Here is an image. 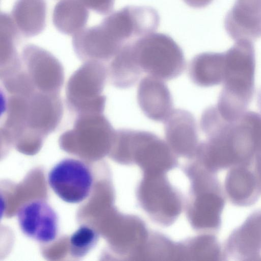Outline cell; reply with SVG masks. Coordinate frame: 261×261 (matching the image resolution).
<instances>
[{
	"label": "cell",
	"mask_w": 261,
	"mask_h": 261,
	"mask_svg": "<svg viewBox=\"0 0 261 261\" xmlns=\"http://www.w3.org/2000/svg\"><path fill=\"white\" fill-rule=\"evenodd\" d=\"M130 45L137 64L148 75L168 81L177 77L185 69L181 48L167 34L153 32Z\"/></svg>",
	"instance_id": "obj_2"
},
{
	"label": "cell",
	"mask_w": 261,
	"mask_h": 261,
	"mask_svg": "<svg viewBox=\"0 0 261 261\" xmlns=\"http://www.w3.org/2000/svg\"><path fill=\"white\" fill-rule=\"evenodd\" d=\"M17 218L19 228L27 237L41 243H49L57 238L58 218L45 201H28L19 208Z\"/></svg>",
	"instance_id": "obj_7"
},
{
	"label": "cell",
	"mask_w": 261,
	"mask_h": 261,
	"mask_svg": "<svg viewBox=\"0 0 261 261\" xmlns=\"http://www.w3.org/2000/svg\"><path fill=\"white\" fill-rule=\"evenodd\" d=\"M179 246L180 257H191L196 260H218L223 257L221 246L212 235L197 237Z\"/></svg>",
	"instance_id": "obj_20"
},
{
	"label": "cell",
	"mask_w": 261,
	"mask_h": 261,
	"mask_svg": "<svg viewBox=\"0 0 261 261\" xmlns=\"http://www.w3.org/2000/svg\"><path fill=\"white\" fill-rule=\"evenodd\" d=\"M131 42L120 49L110 64L109 74L112 83L120 89L134 86L143 73L134 58Z\"/></svg>",
	"instance_id": "obj_19"
},
{
	"label": "cell",
	"mask_w": 261,
	"mask_h": 261,
	"mask_svg": "<svg viewBox=\"0 0 261 261\" xmlns=\"http://www.w3.org/2000/svg\"><path fill=\"white\" fill-rule=\"evenodd\" d=\"M22 57L33 87L43 93H56L63 81L58 61L48 51L34 45L25 46Z\"/></svg>",
	"instance_id": "obj_8"
},
{
	"label": "cell",
	"mask_w": 261,
	"mask_h": 261,
	"mask_svg": "<svg viewBox=\"0 0 261 261\" xmlns=\"http://www.w3.org/2000/svg\"><path fill=\"white\" fill-rule=\"evenodd\" d=\"M224 53V79L216 107L225 120L233 122L245 113L253 97L255 50L252 41L241 40Z\"/></svg>",
	"instance_id": "obj_1"
},
{
	"label": "cell",
	"mask_w": 261,
	"mask_h": 261,
	"mask_svg": "<svg viewBox=\"0 0 261 261\" xmlns=\"http://www.w3.org/2000/svg\"><path fill=\"white\" fill-rule=\"evenodd\" d=\"M87 7L97 13L106 15L113 10L115 0H80Z\"/></svg>",
	"instance_id": "obj_22"
},
{
	"label": "cell",
	"mask_w": 261,
	"mask_h": 261,
	"mask_svg": "<svg viewBox=\"0 0 261 261\" xmlns=\"http://www.w3.org/2000/svg\"><path fill=\"white\" fill-rule=\"evenodd\" d=\"M193 194L195 198L188 212L191 225L197 230L218 229L224 205L221 190L203 191Z\"/></svg>",
	"instance_id": "obj_14"
},
{
	"label": "cell",
	"mask_w": 261,
	"mask_h": 261,
	"mask_svg": "<svg viewBox=\"0 0 261 261\" xmlns=\"http://www.w3.org/2000/svg\"><path fill=\"white\" fill-rule=\"evenodd\" d=\"M46 9L45 0H17L11 17L19 33L25 37L41 33L45 26Z\"/></svg>",
	"instance_id": "obj_17"
},
{
	"label": "cell",
	"mask_w": 261,
	"mask_h": 261,
	"mask_svg": "<svg viewBox=\"0 0 261 261\" xmlns=\"http://www.w3.org/2000/svg\"><path fill=\"white\" fill-rule=\"evenodd\" d=\"M251 165H238L231 167L225 180V189L230 200L239 206L254 203L261 193V185Z\"/></svg>",
	"instance_id": "obj_15"
},
{
	"label": "cell",
	"mask_w": 261,
	"mask_h": 261,
	"mask_svg": "<svg viewBox=\"0 0 261 261\" xmlns=\"http://www.w3.org/2000/svg\"><path fill=\"white\" fill-rule=\"evenodd\" d=\"M188 6L195 8H204L210 4L213 0H183Z\"/></svg>",
	"instance_id": "obj_23"
},
{
	"label": "cell",
	"mask_w": 261,
	"mask_h": 261,
	"mask_svg": "<svg viewBox=\"0 0 261 261\" xmlns=\"http://www.w3.org/2000/svg\"><path fill=\"white\" fill-rule=\"evenodd\" d=\"M125 147L129 163L137 164L144 173H164L177 164L167 142L149 132L126 129Z\"/></svg>",
	"instance_id": "obj_4"
},
{
	"label": "cell",
	"mask_w": 261,
	"mask_h": 261,
	"mask_svg": "<svg viewBox=\"0 0 261 261\" xmlns=\"http://www.w3.org/2000/svg\"><path fill=\"white\" fill-rule=\"evenodd\" d=\"M137 193L141 207L159 223L169 225L181 212L180 197L164 173H144Z\"/></svg>",
	"instance_id": "obj_5"
},
{
	"label": "cell",
	"mask_w": 261,
	"mask_h": 261,
	"mask_svg": "<svg viewBox=\"0 0 261 261\" xmlns=\"http://www.w3.org/2000/svg\"><path fill=\"white\" fill-rule=\"evenodd\" d=\"M164 123L166 141L174 153L195 158L199 142L193 115L187 110L174 109Z\"/></svg>",
	"instance_id": "obj_9"
},
{
	"label": "cell",
	"mask_w": 261,
	"mask_h": 261,
	"mask_svg": "<svg viewBox=\"0 0 261 261\" xmlns=\"http://www.w3.org/2000/svg\"><path fill=\"white\" fill-rule=\"evenodd\" d=\"M225 256L254 260L261 254V210L251 214L229 236L225 245Z\"/></svg>",
	"instance_id": "obj_13"
},
{
	"label": "cell",
	"mask_w": 261,
	"mask_h": 261,
	"mask_svg": "<svg viewBox=\"0 0 261 261\" xmlns=\"http://www.w3.org/2000/svg\"><path fill=\"white\" fill-rule=\"evenodd\" d=\"M107 77L105 66L98 61H87L71 76L67 87L71 108L79 114L102 113L106 97L101 95Z\"/></svg>",
	"instance_id": "obj_3"
},
{
	"label": "cell",
	"mask_w": 261,
	"mask_h": 261,
	"mask_svg": "<svg viewBox=\"0 0 261 261\" xmlns=\"http://www.w3.org/2000/svg\"><path fill=\"white\" fill-rule=\"evenodd\" d=\"M224 27L235 41H253L261 36V0H236L226 14Z\"/></svg>",
	"instance_id": "obj_11"
},
{
	"label": "cell",
	"mask_w": 261,
	"mask_h": 261,
	"mask_svg": "<svg viewBox=\"0 0 261 261\" xmlns=\"http://www.w3.org/2000/svg\"><path fill=\"white\" fill-rule=\"evenodd\" d=\"M98 240V234L94 229L81 225L70 237V254L76 258L85 256L95 247Z\"/></svg>",
	"instance_id": "obj_21"
},
{
	"label": "cell",
	"mask_w": 261,
	"mask_h": 261,
	"mask_svg": "<svg viewBox=\"0 0 261 261\" xmlns=\"http://www.w3.org/2000/svg\"><path fill=\"white\" fill-rule=\"evenodd\" d=\"M225 70L224 52H205L192 59L189 67V75L195 85L208 87L223 83Z\"/></svg>",
	"instance_id": "obj_16"
},
{
	"label": "cell",
	"mask_w": 261,
	"mask_h": 261,
	"mask_svg": "<svg viewBox=\"0 0 261 261\" xmlns=\"http://www.w3.org/2000/svg\"><path fill=\"white\" fill-rule=\"evenodd\" d=\"M47 181L61 200L68 203H79L90 194L93 177L86 164L79 160L68 158L60 161L51 169Z\"/></svg>",
	"instance_id": "obj_6"
},
{
	"label": "cell",
	"mask_w": 261,
	"mask_h": 261,
	"mask_svg": "<svg viewBox=\"0 0 261 261\" xmlns=\"http://www.w3.org/2000/svg\"><path fill=\"white\" fill-rule=\"evenodd\" d=\"M137 101L149 119L164 122L173 109L170 92L162 80L147 75L140 82L137 90Z\"/></svg>",
	"instance_id": "obj_12"
},
{
	"label": "cell",
	"mask_w": 261,
	"mask_h": 261,
	"mask_svg": "<svg viewBox=\"0 0 261 261\" xmlns=\"http://www.w3.org/2000/svg\"><path fill=\"white\" fill-rule=\"evenodd\" d=\"M89 12L80 0H61L56 5L53 22L60 32L74 35L84 29Z\"/></svg>",
	"instance_id": "obj_18"
},
{
	"label": "cell",
	"mask_w": 261,
	"mask_h": 261,
	"mask_svg": "<svg viewBox=\"0 0 261 261\" xmlns=\"http://www.w3.org/2000/svg\"><path fill=\"white\" fill-rule=\"evenodd\" d=\"M74 49L86 61L112 60L124 46L117 41L101 24L83 29L73 35Z\"/></svg>",
	"instance_id": "obj_10"
}]
</instances>
